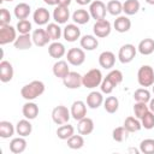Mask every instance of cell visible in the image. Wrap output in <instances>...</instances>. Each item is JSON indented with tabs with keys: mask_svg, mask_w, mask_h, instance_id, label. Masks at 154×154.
Instances as JSON below:
<instances>
[{
	"mask_svg": "<svg viewBox=\"0 0 154 154\" xmlns=\"http://www.w3.org/2000/svg\"><path fill=\"white\" fill-rule=\"evenodd\" d=\"M111 30H112V26H111V23L107 19L96 20L95 24L93 25V32L99 38L107 37L111 34Z\"/></svg>",
	"mask_w": 154,
	"mask_h": 154,
	"instance_id": "cell-10",
	"label": "cell"
},
{
	"mask_svg": "<svg viewBox=\"0 0 154 154\" xmlns=\"http://www.w3.org/2000/svg\"><path fill=\"white\" fill-rule=\"evenodd\" d=\"M99 64L106 70H111L116 64V55L111 51H105L99 55Z\"/></svg>",
	"mask_w": 154,
	"mask_h": 154,
	"instance_id": "cell-18",
	"label": "cell"
},
{
	"mask_svg": "<svg viewBox=\"0 0 154 154\" xmlns=\"http://www.w3.org/2000/svg\"><path fill=\"white\" fill-rule=\"evenodd\" d=\"M113 26H114L116 31L123 34V32H126V31L130 30V28H131V20L129 19L128 16H118L114 19Z\"/></svg>",
	"mask_w": 154,
	"mask_h": 154,
	"instance_id": "cell-24",
	"label": "cell"
},
{
	"mask_svg": "<svg viewBox=\"0 0 154 154\" xmlns=\"http://www.w3.org/2000/svg\"><path fill=\"white\" fill-rule=\"evenodd\" d=\"M123 125H124V128H125L129 132H137V131H140V130L142 129L141 120H140L138 118H136V117H132V116L125 118Z\"/></svg>",
	"mask_w": 154,
	"mask_h": 154,
	"instance_id": "cell-34",
	"label": "cell"
},
{
	"mask_svg": "<svg viewBox=\"0 0 154 154\" xmlns=\"http://www.w3.org/2000/svg\"><path fill=\"white\" fill-rule=\"evenodd\" d=\"M103 103V96L101 91H90L87 95V106L91 109H96L99 108L101 105Z\"/></svg>",
	"mask_w": 154,
	"mask_h": 154,
	"instance_id": "cell-20",
	"label": "cell"
},
{
	"mask_svg": "<svg viewBox=\"0 0 154 154\" xmlns=\"http://www.w3.org/2000/svg\"><path fill=\"white\" fill-rule=\"evenodd\" d=\"M70 112H71V117L75 120L78 122L82 118L87 117V103L83 102V101H81V100H77V101H75L71 105Z\"/></svg>",
	"mask_w": 154,
	"mask_h": 154,
	"instance_id": "cell-12",
	"label": "cell"
},
{
	"mask_svg": "<svg viewBox=\"0 0 154 154\" xmlns=\"http://www.w3.org/2000/svg\"><path fill=\"white\" fill-rule=\"evenodd\" d=\"M70 18V11L67 6H59L57 5V7L53 11V19L55 20V23L58 24H65Z\"/></svg>",
	"mask_w": 154,
	"mask_h": 154,
	"instance_id": "cell-17",
	"label": "cell"
},
{
	"mask_svg": "<svg viewBox=\"0 0 154 154\" xmlns=\"http://www.w3.org/2000/svg\"><path fill=\"white\" fill-rule=\"evenodd\" d=\"M90 13L89 11L84 10V8H78L72 13V20L77 24V25H83L87 24L90 20Z\"/></svg>",
	"mask_w": 154,
	"mask_h": 154,
	"instance_id": "cell-30",
	"label": "cell"
},
{
	"mask_svg": "<svg viewBox=\"0 0 154 154\" xmlns=\"http://www.w3.org/2000/svg\"><path fill=\"white\" fill-rule=\"evenodd\" d=\"M66 59L69 64L73 66H79L85 60V52L83 48H77V47L70 48L66 53Z\"/></svg>",
	"mask_w": 154,
	"mask_h": 154,
	"instance_id": "cell-7",
	"label": "cell"
},
{
	"mask_svg": "<svg viewBox=\"0 0 154 154\" xmlns=\"http://www.w3.org/2000/svg\"><path fill=\"white\" fill-rule=\"evenodd\" d=\"M129 131L123 126H118L116 129H113L112 131V137L116 142H124L125 140H128V136H129Z\"/></svg>",
	"mask_w": 154,
	"mask_h": 154,
	"instance_id": "cell-41",
	"label": "cell"
},
{
	"mask_svg": "<svg viewBox=\"0 0 154 154\" xmlns=\"http://www.w3.org/2000/svg\"><path fill=\"white\" fill-rule=\"evenodd\" d=\"M73 134H75V128H73L72 125H70L69 123L63 124V125H60V126L57 129V136H58L60 140H67V138H70Z\"/></svg>",
	"mask_w": 154,
	"mask_h": 154,
	"instance_id": "cell-36",
	"label": "cell"
},
{
	"mask_svg": "<svg viewBox=\"0 0 154 154\" xmlns=\"http://www.w3.org/2000/svg\"><path fill=\"white\" fill-rule=\"evenodd\" d=\"M70 117H71V112H70V109H69L66 106H64V105L55 106V107L52 109V119H53V122H54L57 125H63V124L69 123Z\"/></svg>",
	"mask_w": 154,
	"mask_h": 154,
	"instance_id": "cell-5",
	"label": "cell"
},
{
	"mask_svg": "<svg viewBox=\"0 0 154 154\" xmlns=\"http://www.w3.org/2000/svg\"><path fill=\"white\" fill-rule=\"evenodd\" d=\"M152 90H153V93H154V84L152 85Z\"/></svg>",
	"mask_w": 154,
	"mask_h": 154,
	"instance_id": "cell-53",
	"label": "cell"
},
{
	"mask_svg": "<svg viewBox=\"0 0 154 154\" xmlns=\"http://www.w3.org/2000/svg\"><path fill=\"white\" fill-rule=\"evenodd\" d=\"M141 8V4L138 0H125L123 2V12L125 16H134Z\"/></svg>",
	"mask_w": 154,
	"mask_h": 154,
	"instance_id": "cell-31",
	"label": "cell"
},
{
	"mask_svg": "<svg viewBox=\"0 0 154 154\" xmlns=\"http://www.w3.org/2000/svg\"><path fill=\"white\" fill-rule=\"evenodd\" d=\"M47 5H49V6H54V5H57L58 4V0H43Z\"/></svg>",
	"mask_w": 154,
	"mask_h": 154,
	"instance_id": "cell-49",
	"label": "cell"
},
{
	"mask_svg": "<svg viewBox=\"0 0 154 154\" xmlns=\"http://www.w3.org/2000/svg\"><path fill=\"white\" fill-rule=\"evenodd\" d=\"M107 12L112 16H120V13L123 12V4L119 0H111L107 2L106 5Z\"/></svg>",
	"mask_w": 154,
	"mask_h": 154,
	"instance_id": "cell-39",
	"label": "cell"
},
{
	"mask_svg": "<svg viewBox=\"0 0 154 154\" xmlns=\"http://www.w3.org/2000/svg\"><path fill=\"white\" fill-rule=\"evenodd\" d=\"M148 106H149V109L154 113V99H150V101H149V105H148Z\"/></svg>",
	"mask_w": 154,
	"mask_h": 154,
	"instance_id": "cell-50",
	"label": "cell"
},
{
	"mask_svg": "<svg viewBox=\"0 0 154 154\" xmlns=\"http://www.w3.org/2000/svg\"><path fill=\"white\" fill-rule=\"evenodd\" d=\"M82 75L76 71H70L66 77L63 78V83L67 89H78L82 84Z\"/></svg>",
	"mask_w": 154,
	"mask_h": 154,
	"instance_id": "cell-11",
	"label": "cell"
},
{
	"mask_svg": "<svg viewBox=\"0 0 154 154\" xmlns=\"http://www.w3.org/2000/svg\"><path fill=\"white\" fill-rule=\"evenodd\" d=\"M137 82L141 87L147 88L154 84V70L149 65H142L137 71Z\"/></svg>",
	"mask_w": 154,
	"mask_h": 154,
	"instance_id": "cell-4",
	"label": "cell"
},
{
	"mask_svg": "<svg viewBox=\"0 0 154 154\" xmlns=\"http://www.w3.org/2000/svg\"><path fill=\"white\" fill-rule=\"evenodd\" d=\"M141 124H142V128L147 130H150L154 128V113L150 109L141 118Z\"/></svg>",
	"mask_w": 154,
	"mask_h": 154,
	"instance_id": "cell-43",
	"label": "cell"
},
{
	"mask_svg": "<svg viewBox=\"0 0 154 154\" xmlns=\"http://www.w3.org/2000/svg\"><path fill=\"white\" fill-rule=\"evenodd\" d=\"M31 131H32V125H31L30 120L26 118L18 120V123L16 124V132H17V135H19L22 137L29 136L31 134Z\"/></svg>",
	"mask_w": 154,
	"mask_h": 154,
	"instance_id": "cell-27",
	"label": "cell"
},
{
	"mask_svg": "<svg viewBox=\"0 0 154 154\" xmlns=\"http://www.w3.org/2000/svg\"><path fill=\"white\" fill-rule=\"evenodd\" d=\"M10 22H11V13L8 12L7 8H1L0 10V25L10 24Z\"/></svg>",
	"mask_w": 154,
	"mask_h": 154,
	"instance_id": "cell-46",
	"label": "cell"
},
{
	"mask_svg": "<svg viewBox=\"0 0 154 154\" xmlns=\"http://www.w3.org/2000/svg\"><path fill=\"white\" fill-rule=\"evenodd\" d=\"M136 53H137V48L134 45L125 43L119 48L118 59L122 64H129L134 60V58L136 57Z\"/></svg>",
	"mask_w": 154,
	"mask_h": 154,
	"instance_id": "cell-6",
	"label": "cell"
},
{
	"mask_svg": "<svg viewBox=\"0 0 154 154\" xmlns=\"http://www.w3.org/2000/svg\"><path fill=\"white\" fill-rule=\"evenodd\" d=\"M123 82V73L120 70H111L106 77L102 79L100 84V89L102 94H111L114 88Z\"/></svg>",
	"mask_w": 154,
	"mask_h": 154,
	"instance_id": "cell-1",
	"label": "cell"
},
{
	"mask_svg": "<svg viewBox=\"0 0 154 154\" xmlns=\"http://www.w3.org/2000/svg\"><path fill=\"white\" fill-rule=\"evenodd\" d=\"M147 4H149V5H154V0H144Z\"/></svg>",
	"mask_w": 154,
	"mask_h": 154,
	"instance_id": "cell-51",
	"label": "cell"
},
{
	"mask_svg": "<svg viewBox=\"0 0 154 154\" xmlns=\"http://www.w3.org/2000/svg\"><path fill=\"white\" fill-rule=\"evenodd\" d=\"M148 111H149V106L146 102H136L134 105V113H135V117L138 119H141Z\"/></svg>",
	"mask_w": 154,
	"mask_h": 154,
	"instance_id": "cell-44",
	"label": "cell"
},
{
	"mask_svg": "<svg viewBox=\"0 0 154 154\" xmlns=\"http://www.w3.org/2000/svg\"><path fill=\"white\" fill-rule=\"evenodd\" d=\"M1 2H4V1H8V2H11V1H13V0H0Z\"/></svg>",
	"mask_w": 154,
	"mask_h": 154,
	"instance_id": "cell-52",
	"label": "cell"
},
{
	"mask_svg": "<svg viewBox=\"0 0 154 154\" xmlns=\"http://www.w3.org/2000/svg\"><path fill=\"white\" fill-rule=\"evenodd\" d=\"M16 29L19 34H30L32 28H31V23L28 19H20V20H18Z\"/></svg>",
	"mask_w": 154,
	"mask_h": 154,
	"instance_id": "cell-45",
	"label": "cell"
},
{
	"mask_svg": "<svg viewBox=\"0 0 154 154\" xmlns=\"http://www.w3.org/2000/svg\"><path fill=\"white\" fill-rule=\"evenodd\" d=\"M31 12V7L30 5H28L26 2H19L14 6V10H13V14L17 19H26L29 17Z\"/></svg>",
	"mask_w": 154,
	"mask_h": 154,
	"instance_id": "cell-29",
	"label": "cell"
},
{
	"mask_svg": "<svg viewBox=\"0 0 154 154\" xmlns=\"http://www.w3.org/2000/svg\"><path fill=\"white\" fill-rule=\"evenodd\" d=\"M137 51L142 54V55H149L154 52V40L153 38H143L142 41H140L138 46H137Z\"/></svg>",
	"mask_w": 154,
	"mask_h": 154,
	"instance_id": "cell-32",
	"label": "cell"
},
{
	"mask_svg": "<svg viewBox=\"0 0 154 154\" xmlns=\"http://www.w3.org/2000/svg\"><path fill=\"white\" fill-rule=\"evenodd\" d=\"M63 36L67 42H75L81 37V29L78 25L75 24H67L63 29Z\"/></svg>",
	"mask_w": 154,
	"mask_h": 154,
	"instance_id": "cell-13",
	"label": "cell"
},
{
	"mask_svg": "<svg viewBox=\"0 0 154 154\" xmlns=\"http://www.w3.org/2000/svg\"><path fill=\"white\" fill-rule=\"evenodd\" d=\"M70 4H71V0H58V4L57 5H59V6H70Z\"/></svg>",
	"mask_w": 154,
	"mask_h": 154,
	"instance_id": "cell-47",
	"label": "cell"
},
{
	"mask_svg": "<svg viewBox=\"0 0 154 154\" xmlns=\"http://www.w3.org/2000/svg\"><path fill=\"white\" fill-rule=\"evenodd\" d=\"M45 89H46V87L42 81H32L22 87L20 95L26 101H32V100L37 99L38 96H41L45 93Z\"/></svg>",
	"mask_w": 154,
	"mask_h": 154,
	"instance_id": "cell-2",
	"label": "cell"
},
{
	"mask_svg": "<svg viewBox=\"0 0 154 154\" xmlns=\"http://www.w3.org/2000/svg\"><path fill=\"white\" fill-rule=\"evenodd\" d=\"M46 31H47V34L52 41H58L63 35V30L58 23H48Z\"/></svg>",
	"mask_w": 154,
	"mask_h": 154,
	"instance_id": "cell-35",
	"label": "cell"
},
{
	"mask_svg": "<svg viewBox=\"0 0 154 154\" xmlns=\"http://www.w3.org/2000/svg\"><path fill=\"white\" fill-rule=\"evenodd\" d=\"M140 152L143 154H154V140L146 138L140 143Z\"/></svg>",
	"mask_w": 154,
	"mask_h": 154,
	"instance_id": "cell-42",
	"label": "cell"
},
{
	"mask_svg": "<svg viewBox=\"0 0 154 154\" xmlns=\"http://www.w3.org/2000/svg\"><path fill=\"white\" fill-rule=\"evenodd\" d=\"M31 37H32V42L35 46L37 47H45L46 45H48V42L51 41L46 29H35L31 34Z\"/></svg>",
	"mask_w": 154,
	"mask_h": 154,
	"instance_id": "cell-14",
	"label": "cell"
},
{
	"mask_svg": "<svg viewBox=\"0 0 154 154\" xmlns=\"http://www.w3.org/2000/svg\"><path fill=\"white\" fill-rule=\"evenodd\" d=\"M106 12H107L106 5H105L101 0H94V1H91V4L89 5V13H90V17H91L93 19H95V22H96V20L105 19Z\"/></svg>",
	"mask_w": 154,
	"mask_h": 154,
	"instance_id": "cell-8",
	"label": "cell"
},
{
	"mask_svg": "<svg viewBox=\"0 0 154 154\" xmlns=\"http://www.w3.org/2000/svg\"><path fill=\"white\" fill-rule=\"evenodd\" d=\"M79 45L84 51H94L99 46V40L95 35H83L79 38Z\"/></svg>",
	"mask_w": 154,
	"mask_h": 154,
	"instance_id": "cell-25",
	"label": "cell"
},
{
	"mask_svg": "<svg viewBox=\"0 0 154 154\" xmlns=\"http://www.w3.org/2000/svg\"><path fill=\"white\" fill-rule=\"evenodd\" d=\"M91 1L93 0H76V2L78 4V5H81V6H84V5H90L91 4Z\"/></svg>",
	"mask_w": 154,
	"mask_h": 154,
	"instance_id": "cell-48",
	"label": "cell"
},
{
	"mask_svg": "<svg viewBox=\"0 0 154 154\" xmlns=\"http://www.w3.org/2000/svg\"><path fill=\"white\" fill-rule=\"evenodd\" d=\"M51 18V13L47 8L45 7H38L35 10V12L32 13V19L37 25H46L48 24V20Z\"/></svg>",
	"mask_w": 154,
	"mask_h": 154,
	"instance_id": "cell-19",
	"label": "cell"
},
{
	"mask_svg": "<svg viewBox=\"0 0 154 154\" xmlns=\"http://www.w3.org/2000/svg\"><path fill=\"white\" fill-rule=\"evenodd\" d=\"M13 66L10 61L2 60L0 63V81L2 83H7L13 78Z\"/></svg>",
	"mask_w": 154,
	"mask_h": 154,
	"instance_id": "cell-16",
	"label": "cell"
},
{
	"mask_svg": "<svg viewBox=\"0 0 154 154\" xmlns=\"http://www.w3.org/2000/svg\"><path fill=\"white\" fill-rule=\"evenodd\" d=\"M25 149H26V140H25V137L19 136V137H16V138L11 140V142H10V150H11V153L20 154Z\"/></svg>",
	"mask_w": 154,
	"mask_h": 154,
	"instance_id": "cell-28",
	"label": "cell"
},
{
	"mask_svg": "<svg viewBox=\"0 0 154 154\" xmlns=\"http://www.w3.org/2000/svg\"><path fill=\"white\" fill-rule=\"evenodd\" d=\"M66 141H67V147L71 149H81L84 146V138H83V135H81V134H78V135L73 134Z\"/></svg>",
	"mask_w": 154,
	"mask_h": 154,
	"instance_id": "cell-40",
	"label": "cell"
},
{
	"mask_svg": "<svg viewBox=\"0 0 154 154\" xmlns=\"http://www.w3.org/2000/svg\"><path fill=\"white\" fill-rule=\"evenodd\" d=\"M103 108L107 113H116L119 108V100L116 96H107L103 100Z\"/></svg>",
	"mask_w": 154,
	"mask_h": 154,
	"instance_id": "cell-37",
	"label": "cell"
},
{
	"mask_svg": "<svg viewBox=\"0 0 154 154\" xmlns=\"http://www.w3.org/2000/svg\"><path fill=\"white\" fill-rule=\"evenodd\" d=\"M77 131H78V134H81L83 136L90 135L94 131V122H93V119L88 118V117H84L81 120H78Z\"/></svg>",
	"mask_w": 154,
	"mask_h": 154,
	"instance_id": "cell-22",
	"label": "cell"
},
{
	"mask_svg": "<svg viewBox=\"0 0 154 154\" xmlns=\"http://www.w3.org/2000/svg\"><path fill=\"white\" fill-rule=\"evenodd\" d=\"M52 71H53V75L57 77V78H64L67 76V73L70 72V69H69V63L66 60H58L54 63L53 67H52Z\"/></svg>",
	"mask_w": 154,
	"mask_h": 154,
	"instance_id": "cell-21",
	"label": "cell"
},
{
	"mask_svg": "<svg viewBox=\"0 0 154 154\" xmlns=\"http://www.w3.org/2000/svg\"><path fill=\"white\" fill-rule=\"evenodd\" d=\"M102 79H103V77H102L101 71L99 69H91L87 73L83 75L82 84H83V87H85L88 89H94L96 87H100Z\"/></svg>",
	"mask_w": 154,
	"mask_h": 154,
	"instance_id": "cell-3",
	"label": "cell"
},
{
	"mask_svg": "<svg viewBox=\"0 0 154 154\" xmlns=\"http://www.w3.org/2000/svg\"><path fill=\"white\" fill-rule=\"evenodd\" d=\"M32 37L30 34H19V36H17L16 41L13 42V46L18 51H25L31 48L32 46Z\"/></svg>",
	"mask_w": 154,
	"mask_h": 154,
	"instance_id": "cell-15",
	"label": "cell"
},
{
	"mask_svg": "<svg viewBox=\"0 0 154 154\" xmlns=\"http://www.w3.org/2000/svg\"><path fill=\"white\" fill-rule=\"evenodd\" d=\"M16 132V128L13 126V124L11 122H7V120H1L0 122V137L6 140V138H10L14 135Z\"/></svg>",
	"mask_w": 154,
	"mask_h": 154,
	"instance_id": "cell-33",
	"label": "cell"
},
{
	"mask_svg": "<svg viewBox=\"0 0 154 154\" xmlns=\"http://www.w3.org/2000/svg\"><path fill=\"white\" fill-rule=\"evenodd\" d=\"M134 99L136 102H149L150 101V91L147 88H138L134 93Z\"/></svg>",
	"mask_w": 154,
	"mask_h": 154,
	"instance_id": "cell-38",
	"label": "cell"
},
{
	"mask_svg": "<svg viewBox=\"0 0 154 154\" xmlns=\"http://www.w3.org/2000/svg\"><path fill=\"white\" fill-rule=\"evenodd\" d=\"M22 113H23L24 118H26L29 120H32L38 116V106L32 101H28L23 105Z\"/></svg>",
	"mask_w": 154,
	"mask_h": 154,
	"instance_id": "cell-26",
	"label": "cell"
},
{
	"mask_svg": "<svg viewBox=\"0 0 154 154\" xmlns=\"http://www.w3.org/2000/svg\"><path fill=\"white\" fill-rule=\"evenodd\" d=\"M48 54L54 59H60L66 54L65 46L59 41H53L48 46Z\"/></svg>",
	"mask_w": 154,
	"mask_h": 154,
	"instance_id": "cell-23",
	"label": "cell"
},
{
	"mask_svg": "<svg viewBox=\"0 0 154 154\" xmlns=\"http://www.w3.org/2000/svg\"><path fill=\"white\" fill-rule=\"evenodd\" d=\"M17 38V29H14L12 25H0V45H7L11 42H14Z\"/></svg>",
	"mask_w": 154,
	"mask_h": 154,
	"instance_id": "cell-9",
	"label": "cell"
}]
</instances>
